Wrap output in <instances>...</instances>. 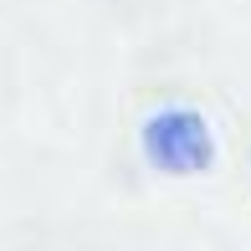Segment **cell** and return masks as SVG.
<instances>
[{
    "instance_id": "cell-1",
    "label": "cell",
    "mask_w": 251,
    "mask_h": 251,
    "mask_svg": "<svg viewBox=\"0 0 251 251\" xmlns=\"http://www.w3.org/2000/svg\"><path fill=\"white\" fill-rule=\"evenodd\" d=\"M144 154H149L154 169L164 175H200L210 164L215 144H210V128H205L200 113H185V108H164L144 123Z\"/></svg>"
}]
</instances>
